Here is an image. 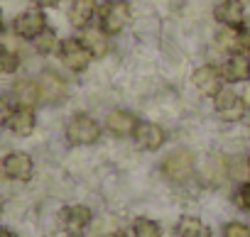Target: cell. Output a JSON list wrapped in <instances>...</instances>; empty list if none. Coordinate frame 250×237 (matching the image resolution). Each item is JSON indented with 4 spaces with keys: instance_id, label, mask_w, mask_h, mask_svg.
<instances>
[{
    "instance_id": "cell-1",
    "label": "cell",
    "mask_w": 250,
    "mask_h": 237,
    "mask_svg": "<svg viewBox=\"0 0 250 237\" xmlns=\"http://www.w3.org/2000/svg\"><path fill=\"white\" fill-rule=\"evenodd\" d=\"M101 137V128L86 112H76L66 125V140L71 145H93Z\"/></svg>"
},
{
    "instance_id": "cell-2",
    "label": "cell",
    "mask_w": 250,
    "mask_h": 237,
    "mask_svg": "<svg viewBox=\"0 0 250 237\" xmlns=\"http://www.w3.org/2000/svg\"><path fill=\"white\" fill-rule=\"evenodd\" d=\"M130 22V5L125 0H110L101 10V30L105 35H118Z\"/></svg>"
},
{
    "instance_id": "cell-3",
    "label": "cell",
    "mask_w": 250,
    "mask_h": 237,
    "mask_svg": "<svg viewBox=\"0 0 250 237\" xmlns=\"http://www.w3.org/2000/svg\"><path fill=\"white\" fill-rule=\"evenodd\" d=\"M59 56H62V61L71 69V71H86L88 69V64H91V52H88V47L81 42V39H64L62 44H59Z\"/></svg>"
},
{
    "instance_id": "cell-4",
    "label": "cell",
    "mask_w": 250,
    "mask_h": 237,
    "mask_svg": "<svg viewBox=\"0 0 250 237\" xmlns=\"http://www.w3.org/2000/svg\"><path fill=\"white\" fill-rule=\"evenodd\" d=\"M194 171V154L189 149H177L162 159V174L172 181H184Z\"/></svg>"
},
{
    "instance_id": "cell-5",
    "label": "cell",
    "mask_w": 250,
    "mask_h": 237,
    "mask_svg": "<svg viewBox=\"0 0 250 237\" xmlns=\"http://www.w3.org/2000/svg\"><path fill=\"white\" fill-rule=\"evenodd\" d=\"M213 100H216V112H218V117H223L226 123H238V120H243V115H245V110H248L243 95L233 93L230 88H223Z\"/></svg>"
},
{
    "instance_id": "cell-6",
    "label": "cell",
    "mask_w": 250,
    "mask_h": 237,
    "mask_svg": "<svg viewBox=\"0 0 250 237\" xmlns=\"http://www.w3.org/2000/svg\"><path fill=\"white\" fill-rule=\"evenodd\" d=\"M13 30H15V35L22 37V39H35V37H40V35L47 30V18H44V13L37 10V8H35V10H25V13H20V15L15 18Z\"/></svg>"
},
{
    "instance_id": "cell-7",
    "label": "cell",
    "mask_w": 250,
    "mask_h": 237,
    "mask_svg": "<svg viewBox=\"0 0 250 237\" xmlns=\"http://www.w3.org/2000/svg\"><path fill=\"white\" fill-rule=\"evenodd\" d=\"M191 81H194V86H196V91H199L201 95L216 98V95L223 91V76H221V71H218L216 66H211V64L199 66V69L194 71Z\"/></svg>"
},
{
    "instance_id": "cell-8",
    "label": "cell",
    "mask_w": 250,
    "mask_h": 237,
    "mask_svg": "<svg viewBox=\"0 0 250 237\" xmlns=\"http://www.w3.org/2000/svg\"><path fill=\"white\" fill-rule=\"evenodd\" d=\"M37 83H40V95L47 103H62L69 95V86L57 71H42Z\"/></svg>"
},
{
    "instance_id": "cell-9",
    "label": "cell",
    "mask_w": 250,
    "mask_h": 237,
    "mask_svg": "<svg viewBox=\"0 0 250 237\" xmlns=\"http://www.w3.org/2000/svg\"><path fill=\"white\" fill-rule=\"evenodd\" d=\"M91 222V210L86 205H69L62 210V227L71 237H81Z\"/></svg>"
},
{
    "instance_id": "cell-10",
    "label": "cell",
    "mask_w": 250,
    "mask_h": 237,
    "mask_svg": "<svg viewBox=\"0 0 250 237\" xmlns=\"http://www.w3.org/2000/svg\"><path fill=\"white\" fill-rule=\"evenodd\" d=\"M32 169H35V164H32L30 154H25V152H10V154L3 159V171H5L8 179L27 181V179L32 176Z\"/></svg>"
},
{
    "instance_id": "cell-11",
    "label": "cell",
    "mask_w": 250,
    "mask_h": 237,
    "mask_svg": "<svg viewBox=\"0 0 250 237\" xmlns=\"http://www.w3.org/2000/svg\"><path fill=\"white\" fill-rule=\"evenodd\" d=\"M213 18H216L223 27L238 30V27L245 22V8H243L240 0H223V3L216 5Z\"/></svg>"
},
{
    "instance_id": "cell-12",
    "label": "cell",
    "mask_w": 250,
    "mask_h": 237,
    "mask_svg": "<svg viewBox=\"0 0 250 237\" xmlns=\"http://www.w3.org/2000/svg\"><path fill=\"white\" fill-rule=\"evenodd\" d=\"M133 137H135L138 147H140V149H147V152H155V149H160V147L165 145V130H162L160 125L145 123V120L138 123Z\"/></svg>"
},
{
    "instance_id": "cell-13",
    "label": "cell",
    "mask_w": 250,
    "mask_h": 237,
    "mask_svg": "<svg viewBox=\"0 0 250 237\" xmlns=\"http://www.w3.org/2000/svg\"><path fill=\"white\" fill-rule=\"evenodd\" d=\"M105 128L115 137H128L138 128V117L133 112H128V110H110L105 115Z\"/></svg>"
},
{
    "instance_id": "cell-14",
    "label": "cell",
    "mask_w": 250,
    "mask_h": 237,
    "mask_svg": "<svg viewBox=\"0 0 250 237\" xmlns=\"http://www.w3.org/2000/svg\"><path fill=\"white\" fill-rule=\"evenodd\" d=\"M13 100L18 103V108H35L42 95H40V83L32 78H20L13 86Z\"/></svg>"
},
{
    "instance_id": "cell-15",
    "label": "cell",
    "mask_w": 250,
    "mask_h": 237,
    "mask_svg": "<svg viewBox=\"0 0 250 237\" xmlns=\"http://www.w3.org/2000/svg\"><path fill=\"white\" fill-rule=\"evenodd\" d=\"M96 13H98V3H96V0H71V5H69V22L74 27H79V30H86Z\"/></svg>"
},
{
    "instance_id": "cell-16",
    "label": "cell",
    "mask_w": 250,
    "mask_h": 237,
    "mask_svg": "<svg viewBox=\"0 0 250 237\" xmlns=\"http://www.w3.org/2000/svg\"><path fill=\"white\" fill-rule=\"evenodd\" d=\"M223 76L230 83H243L250 78V56L245 54H230L226 66H223Z\"/></svg>"
},
{
    "instance_id": "cell-17",
    "label": "cell",
    "mask_w": 250,
    "mask_h": 237,
    "mask_svg": "<svg viewBox=\"0 0 250 237\" xmlns=\"http://www.w3.org/2000/svg\"><path fill=\"white\" fill-rule=\"evenodd\" d=\"M35 125H37V120H35L32 108H18V110L10 115V120H8L10 132L18 135V137H27V135H32V132H35Z\"/></svg>"
},
{
    "instance_id": "cell-18",
    "label": "cell",
    "mask_w": 250,
    "mask_h": 237,
    "mask_svg": "<svg viewBox=\"0 0 250 237\" xmlns=\"http://www.w3.org/2000/svg\"><path fill=\"white\" fill-rule=\"evenodd\" d=\"M81 42L88 47V52L93 56H105L108 54V39H105V32L101 27H86Z\"/></svg>"
},
{
    "instance_id": "cell-19",
    "label": "cell",
    "mask_w": 250,
    "mask_h": 237,
    "mask_svg": "<svg viewBox=\"0 0 250 237\" xmlns=\"http://www.w3.org/2000/svg\"><path fill=\"white\" fill-rule=\"evenodd\" d=\"M204 232V225L199 218H191V215H184L177 225V235L179 237H201Z\"/></svg>"
},
{
    "instance_id": "cell-20",
    "label": "cell",
    "mask_w": 250,
    "mask_h": 237,
    "mask_svg": "<svg viewBox=\"0 0 250 237\" xmlns=\"http://www.w3.org/2000/svg\"><path fill=\"white\" fill-rule=\"evenodd\" d=\"M35 49H37L40 54H52V52L57 49V32L47 27L40 37H35Z\"/></svg>"
},
{
    "instance_id": "cell-21",
    "label": "cell",
    "mask_w": 250,
    "mask_h": 237,
    "mask_svg": "<svg viewBox=\"0 0 250 237\" xmlns=\"http://www.w3.org/2000/svg\"><path fill=\"white\" fill-rule=\"evenodd\" d=\"M18 66H20L18 54H13L8 47L0 44V73H13V71H18Z\"/></svg>"
},
{
    "instance_id": "cell-22",
    "label": "cell",
    "mask_w": 250,
    "mask_h": 237,
    "mask_svg": "<svg viewBox=\"0 0 250 237\" xmlns=\"http://www.w3.org/2000/svg\"><path fill=\"white\" fill-rule=\"evenodd\" d=\"M216 42H218V49H223V52H233L235 47H240V44H238V32L230 30V27L221 30V32L216 35Z\"/></svg>"
},
{
    "instance_id": "cell-23",
    "label": "cell",
    "mask_w": 250,
    "mask_h": 237,
    "mask_svg": "<svg viewBox=\"0 0 250 237\" xmlns=\"http://www.w3.org/2000/svg\"><path fill=\"white\" fill-rule=\"evenodd\" d=\"M135 237H160V225L155 220L140 218L135 222Z\"/></svg>"
},
{
    "instance_id": "cell-24",
    "label": "cell",
    "mask_w": 250,
    "mask_h": 237,
    "mask_svg": "<svg viewBox=\"0 0 250 237\" xmlns=\"http://www.w3.org/2000/svg\"><path fill=\"white\" fill-rule=\"evenodd\" d=\"M223 237H250V227L243 222H228L223 230Z\"/></svg>"
},
{
    "instance_id": "cell-25",
    "label": "cell",
    "mask_w": 250,
    "mask_h": 237,
    "mask_svg": "<svg viewBox=\"0 0 250 237\" xmlns=\"http://www.w3.org/2000/svg\"><path fill=\"white\" fill-rule=\"evenodd\" d=\"M13 112H15L13 103H10L8 98H0V128L8 125V120H10V115H13Z\"/></svg>"
},
{
    "instance_id": "cell-26",
    "label": "cell",
    "mask_w": 250,
    "mask_h": 237,
    "mask_svg": "<svg viewBox=\"0 0 250 237\" xmlns=\"http://www.w3.org/2000/svg\"><path fill=\"white\" fill-rule=\"evenodd\" d=\"M238 44L250 49V20H245L240 27H238Z\"/></svg>"
},
{
    "instance_id": "cell-27",
    "label": "cell",
    "mask_w": 250,
    "mask_h": 237,
    "mask_svg": "<svg viewBox=\"0 0 250 237\" xmlns=\"http://www.w3.org/2000/svg\"><path fill=\"white\" fill-rule=\"evenodd\" d=\"M238 203H240V208L250 210V181L240 186V191H238Z\"/></svg>"
},
{
    "instance_id": "cell-28",
    "label": "cell",
    "mask_w": 250,
    "mask_h": 237,
    "mask_svg": "<svg viewBox=\"0 0 250 237\" xmlns=\"http://www.w3.org/2000/svg\"><path fill=\"white\" fill-rule=\"evenodd\" d=\"M35 3H37L40 8H54V5L59 3V0H35Z\"/></svg>"
},
{
    "instance_id": "cell-29",
    "label": "cell",
    "mask_w": 250,
    "mask_h": 237,
    "mask_svg": "<svg viewBox=\"0 0 250 237\" xmlns=\"http://www.w3.org/2000/svg\"><path fill=\"white\" fill-rule=\"evenodd\" d=\"M243 100H245V105L250 108V83L245 86V91H243Z\"/></svg>"
},
{
    "instance_id": "cell-30",
    "label": "cell",
    "mask_w": 250,
    "mask_h": 237,
    "mask_svg": "<svg viewBox=\"0 0 250 237\" xmlns=\"http://www.w3.org/2000/svg\"><path fill=\"white\" fill-rule=\"evenodd\" d=\"M0 237H18L15 232H10L8 227H0Z\"/></svg>"
},
{
    "instance_id": "cell-31",
    "label": "cell",
    "mask_w": 250,
    "mask_h": 237,
    "mask_svg": "<svg viewBox=\"0 0 250 237\" xmlns=\"http://www.w3.org/2000/svg\"><path fill=\"white\" fill-rule=\"evenodd\" d=\"M0 32H3V13H0Z\"/></svg>"
},
{
    "instance_id": "cell-32",
    "label": "cell",
    "mask_w": 250,
    "mask_h": 237,
    "mask_svg": "<svg viewBox=\"0 0 250 237\" xmlns=\"http://www.w3.org/2000/svg\"><path fill=\"white\" fill-rule=\"evenodd\" d=\"M0 213H3V198H0Z\"/></svg>"
},
{
    "instance_id": "cell-33",
    "label": "cell",
    "mask_w": 250,
    "mask_h": 237,
    "mask_svg": "<svg viewBox=\"0 0 250 237\" xmlns=\"http://www.w3.org/2000/svg\"><path fill=\"white\" fill-rule=\"evenodd\" d=\"M248 171H250V157H248Z\"/></svg>"
},
{
    "instance_id": "cell-34",
    "label": "cell",
    "mask_w": 250,
    "mask_h": 237,
    "mask_svg": "<svg viewBox=\"0 0 250 237\" xmlns=\"http://www.w3.org/2000/svg\"><path fill=\"white\" fill-rule=\"evenodd\" d=\"M113 237H125V235H113Z\"/></svg>"
},
{
    "instance_id": "cell-35",
    "label": "cell",
    "mask_w": 250,
    "mask_h": 237,
    "mask_svg": "<svg viewBox=\"0 0 250 237\" xmlns=\"http://www.w3.org/2000/svg\"><path fill=\"white\" fill-rule=\"evenodd\" d=\"M108 3H110V0H108Z\"/></svg>"
}]
</instances>
